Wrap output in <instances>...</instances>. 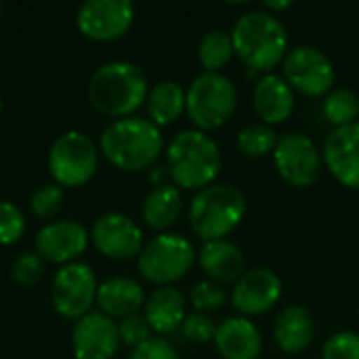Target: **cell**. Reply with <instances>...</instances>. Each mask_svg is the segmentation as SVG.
Listing matches in <instances>:
<instances>
[{
    "label": "cell",
    "instance_id": "6da1fadb",
    "mask_svg": "<svg viewBox=\"0 0 359 359\" xmlns=\"http://www.w3.org/2000/svg\"><path fill=\"white\" fill-rule=\"evenodd\" d=\"M162 149V133L147 118L130 116L114 120L99 137V151L109 164L124 172H139L156 166Z\"/></svg>",
    "mask_w": 359,
    "mask_h": 359
},
{
    "label": "cell",
    "instance_id": "7a4b0ae2",
    "mask_svg": "<svg viewBox=\"0 0 359 359\" xmlns=\"http://www.w3.org/2000/svg\"><path fill=\"white\" fill-rule=\"evenodd\" d=\"M149 95L147 76L133 61H109L101 65L88 82L90 105L107 118H130Z\"/></svg>",
    "mask_w": 359,
    "mask_h": 359
},
{
    "label": "cell",
    "instance_id": "3957f363",
    "mask_svg": "<svg viewBox=\"0 0 359 359\" xmlns=\"http://www.w3.org/2000/svg\"><path fill=\"white\" fill-rule=\"evenodd\" d=\"M231 40L240 61L255 72L271 74L290 50L284 23L263 8L244 13L231 29Z\"/></svg>",
    "mask_w": 359,
    "mask_h": 359
},
{
    "label": "cell",
    "instance_id": "277c9868",
    "mask_svg": "<svg viewBox=\"0 0 359 359\" xmlns=\"http://www.w3.org/2000/svg\"><path fill=\"white\" fill-rule=\"evenodd\" d=\"M221 166V149L208 133L181 130L166 147V170L175 187L200 191L215 183Z\"/></svg>",
    "mask_w": 359,
    "mask_h": 359
},
{
    "label": "cell",
    "instance_id": "5b68a950",
    "mask_svg": "<svg viewBox=\"0 0 359 359\" xmlns=\"http://www.w3.org/2000/svg\"><path fill=\"white\" fill-rule=\"evenodd\" d=\"M246 196L229 183H212L200 189L189 204V227L204 240H225L246 217Z\"/></svg>",
    "mask_w": 359,
    "mask_h": 359
},
{
    "label": "cell",
    "instance_id": "8992f818",
    "mask_svg": "<svg viewBox=\"0 0 359 359\" xmlns=\"http://www.w3.org/2000/svg\"><path fill=\"white\" fill-rule=\"evenodd\" d=\"M238 109L236 84L215 72H202L185 90V111L196 130L210 133L225 126Z\"/></svg>",
    "mask_w": 359,
    "mask_h": 359
},
{
    "label": "cell",
    "instance_id": "52a82bcc",
    "mask_svg": "<svg viewBox=\"0 0 359 359\" xmlns=\"http://www.w3.org/2000/svg\"><path fill=\"white\" fill-rule=\"evenodd\" d=\"M99 168V149L95 141L80 133L67 130L55 139L48 151V172L63 189L86 185Z\"/></svg>",
    "mask_w": 359,
    "mask_h": 359
},
{
    "label": "cell",
    "instance_id": "ba28073f",
    "mask_svg": "<svg viewBox=\"0 0 359 359\" xmlns=\"http://www.w3.org/2000/svg\"><path fill=\"white\" fill-rule=\"evenodd\" d=\"M137 261L141 276L162 288L187 276L196 261V250L187 238L166 231L145 242Z\"/></svg>",
    "mask_w": 359,
    "mask_h": 359
},
{
    "label": "cell",
    "instance_id": "9c48e42d",
    "mask_svg": "<svg viewBox=\"0 0 359 359\" xmlns=\"http://www.w3.org/2000/svg\"><path fill=\"white\" fill-rule=\"evenodd\" d=\"M99 282L90 265L69 263L57 269L50 284V303L53 309L63 320H82L90 313L97 303Z\"/></svg>",
    "mask_w": 359,
    "mask_h": 359
},
{
    "label": "cell",
    "instance_id": "30bf717a",
    "mask_svg": "<svg viewBox=\"0 0 359 359\" xmlns=\"http://www.w3.org/2000/svg\"><path fill=\"white\" fill-rule=\"evenodd\" d=\"M282 72L290 88L305 97H326L337 82L332 61L318 46L309 44L290 48L282 61Z\"/></svg>",
    "mask_w": 359,
    "mask_h": 359
},
{
    "label": "cell",
    "instance_id": "8fae6325",
    "mask_svg": "<svg viewBox=\"0 0 359 359\" xmlns=\"http://www.w3.org/2000/svg\"><path fill=\"white\" fill-rule=\"evenodd\" d=\"M273 164L278 175L292 187H311L320 181L324 158L318 145L303 133H286L278 139L273 149Z\"/></svg>",
    "mask_w": 359,
    "mask_h": 359
},
{
    "label": "cell",
    "instance_id": "7c38bea8",
    "mask_svg": "<svg viewBox=\"0 0 359 359\" xmlns=\"http://www.w3.org/2000/svg\"><path fill=\"white\" fill-rule=\"evenodd\" d=\"M135 21V6L128 0H86L78 6L76 25L95 42H114L128 34Z\"/></svg>",
    "mask_w": 359,
    "mask_h": 359
},
{
    "label": "cell",
    "instance_id": "4fadbf2b",
    "mask_svg": "<svg viewBox=\"0 0 359 359\" xmlns=\"http://www.w3.org/2000/svg\"><path fill=\"white\" fill-rule=\"evenodd\" d=\"M90 242L103 257L111 261L139 259L145 246L141 227L122 212L101 215L90 229Z\"/></svg>",
    "mask_w": 359,
    "mask_h": 359
},
{
    "label": "cell",
    "instance_id": "5bb4252c",
    "mask_svg": "<svg viewBox=\"0 0 359 359\" xmlns=\"http://www.w3.org/2000/svg\"><path fill=\"white\" fill-rule=\"evenodd\" d=\"M282 299V280L267 267L246 269L233 284L231 305L242 318H257L273 309Z\"/></svg>",
    "mask_w": 359,
    "mask_h": 359
},
{
    "label": "cell",
    "instance_id": "9a60e30c",
    "mask_svg": "<svg viewBox=\"0 0 359 359\" xmlns=\"http://www.w3.org/2000/svg\"><path fill=\"white\" fill-rule=\"evenodd\" d=\"M36 252L55 265H69L76 263L78 257H82L90 244V233L86 227L72 219H59L48 221L38 233H36Z\"/></svg>",
    "mask_w": 359,
    "mask_h": 359
},
{
    "label": "cell",
    "instance_id": "2e32d148",
    "mask_svg": "<svg viewBox=\"0 0 359 359\" xmlns=\"http://www.w3.org/2000/svg\"><path fill=\"white\" fill-rule=\"evenodd\" d=\"M118 347V324L105 313L90 311L74 324L72 351L76 359H114Z\"/></svg>",
    "mask_w": 359,
    "mask_h": 359
},
{
    "label": "cell",
    "instance_id": "e0dca14e",
    "mask_svg": "<svg viewBox=\"0 0 359 359\" xmlns=\"http://www.w3.org/2000/svg\"><path fill=\"white\" fill-rule=\"evenodd\" d=\"M322 158L341 185L359 191V122L334 128L324 141Z\"/></svg>",
    "mask_w": 359,
    "mask_h": 359
},
{
    "label": "cell",
    "instance_id": "ac0fdd59",
    "mask_svg": "<svg viewBox=\"0 0 359 359\" xmlns=\"http://www.w3.org/2000/svg\"><path fill=\"white\" fill-rule=\"evenodd\" d=\"M252 107L257 116L263 120V124H282L294 111V90L282 76L265 74L255 82Z\"/></svg>",
    "mask_w": 359,
    "mask_h": 359
},
{
    "label": "cell",
    "instance_id": "d6986e66",
    "mask_svg": "<svg viewBox=\"0 0 359 359\" xmlns=\"http://www.w3.org/2000/svg\"><path fill=\"white\" fill-rule=\"evenodd\" d=\"M215 347L223 359H257L263 349V337L252 320L233 316L217 326Z\"/></svg>",
    "mask_w": 359,
    "mask_h": 359
},
{
    "label": "cell",
    "instance_id": "ffe728a7",
    "mask_svg": "<svg viewBox=\"0 0 359 359\" xmlns=\"http://www.w3.org/2000/svg\"><path fill=\"white\" fill-rule=\"evenodd\" d=\"M202 271L208 276V280L225 286L236 284L246 273V259L242 250L229 242V240H215L204 242L198 255Z\"/></svg>",
    "mask_w": 359,
    "mask_h": 359
},
{
    "label": "cell",
    "instance_id": "44dd1931",
    "mask_svg": "<svg viewBox=\"0 0 359 359\" xmlns=\"http://www.w3.org/2000/svg\"><path fill=\"white\" fill-rule=\"evenodd\" d=\"M97 305L111 320L137 316L145 307V290L133 278H109L99 284Z\"/></svg>",
    "mask_w": 359,
    "mask_h": 359
},
{
    "label": "cell",
    "instance_id": "7402d4cb",
    "mask_svg": "<svg viewBox=\"0 0 359 359\" xmlns=\"http://www.w3.org/2000/svg\"><path fill=\"white\" fill-rule=\"evenodd\" d=\"M316 337V322L307 307L288 305L284 307L273 324V339L278 347L288 355L303 353Z\"/></svg>",
    "mask_w": 359,
    "mask_h": 359
},
{
    "label": "cell",
    "instance_id": "603a6c76",
    "mask_svg": "<svg viewBox=\"0 0 359 359\" xmlns=\"http://www.w3.org/2000/svg\"><path fill=\"white\" fill-rule=\"evenodd\" d=\"M145 320L151 332L162 339L177 332L187 318V303L175 286L156 288L145 301Z\"/></svg>",
    "mask_w": 359,
    "mask_h": 359
},
{
    "label": "cell",
    "instance_id": "cb8c5ba5",
    "mask_svg": "<svg viewBox=\"0 0 359 359\" xmlns=\"http://www.w3.org/2000/svg\"><path fill=\"white\" fill-rule=\"evenodd\" d=\"M181 210H183V198L179 187L164 183L154 187L145 196L141 206V217L149 229L166 233V229H170L177 223Z\"/></svg>",
    "mask_w": 359,
    "mask_h": 359
},
{
    "label": "cell",
    "instance_id": "d4e9b609",
    "mask_svg": "<svg viewBox=\"0 0 359 359\" xmlns=\"http://www.w3.org/2000/svg\"><path fill=\"white\" fill-rule=\"evenodd\" d=\"M145 107L147 120H151L158 128L168 126L177 122L185 111V90L175 80H162L149 88Z\"/></svg>",
    "mask_w": 359,
    "mask_h": 359
},
{
    "label": "cell",
    "instance_id": "484cf974",
    "mask_svg": "<svg viewBox=\"0 0 359 359\" xmlns=\"http://www.w3.org/2000/svg\"><path fill=\"white\" fill-rule=\"evenodd\" d=\"M233 55L236 50L231 34L223 29H208L198 42V61L204 67V72L221 74V67H225Z\"/></svg>",
    "mask_w": 359,
    "mask_h": 359
},
{
    "label": "cell",
    "instance_id": "4316f807",
    "mask_svg": "<svg viewBox=\"0 0 359 359\" xmlns=\"http://www.w3.org/2000/svg\"><path fill=\"white\" fill-rule=\"evenodd\" d=\"M322 114L334 128L355 124L359 118V97L349 88H332L324 97Z\"/></svg>",
    "mask_w": 359,
    "mask_h": 359
},
{
    "label": "cell",
    "instance_id": "83f0119b",
    "mask_svg": "<svg viewBox=\"0 0 359 359\" xmlns=\"http://www.w3.org/2000/svg\"><path fill=\"white\" fill-rule=\"evenodd\" d=\"M278 139L280 137L276 135V130L261 122V124H248L246 128H242L238 133L236 145L248 158H265L273 154Z\"/></svg>",
    "mask_w": 359,
    "mask_h": 359
},
{
    "label": "cell",
    "instance_id": "f1b7e54d",
    "mask_svg": "<svg viewBox=\"0 0 359 359\" xmlns=\"http://www.w3.org/2000/svg\"><path fill=\"white\" fill-rule=\"evenodd\" d=\"M63 200H65L63 187H59L57 183L42 185V187H38V189L29 196V210H32V215H34L36 219L48 221V219H55V217L61 212Z\"/></svg>",
    "mask_w": 359,
    "mask_h": 359
},
{
    "label": "cell",
    "instance_id": "f546056e",
    "mask_svg": "<svg viewBox=\"0 0 359 359\" xmlns=\"http://www.w3.org/2000/svg\"><path fill=\"white\" fill-rule=\"evenodd\" d=\"M189 301L198 313H210V311H217L225 305L227 292L221 284H217L212 280H202L191 288Z\"/></svg>",
    "mask_w": 359,
    "mask_h": 359
},
{
    "label": "cell",
    "instance_id": "4dcf8cb0",
    "mask_svg": "<svg viewBox=\"0 0 359 359\" xmlns=\"http://www.w3.org/2000/svg\"><path fill=\"white\" fill-rule=\"evenodd\" d=\"M25 233L23 212L8 200H0V246L17 244Z\"/></svg>",
    "mask_w": 359,
    "mask_h": 359
},
{
    "label": "cell",
    "instance_id": "1f68e13d",
    "mask_svg": "<svg viewBox=\"0 0 359 359\" xmlns=\"http://www.w3.org/2000/svg\"><path fill=\"white\" fill-rule=\"evenodd\" d=\"M44 265L46 261L38 255V252H21L15 261H13V280L23 286L29 288L34 284H38L44 276Z\"/></svg>",
    "mask_w": 359,
    "mask_h": 359
},
{
    "label": "cell",
    "instance_id": "d6a6232c",
    "mask_svg": "<svg viewBox=\"0 0 359 359\" xmlns=\"http://www.w3.org/2000/svg\"><path fill=\"white\" fill-rule=\"evenodd\" d=\"M322 359H359V332L343 330L332 334L322 347Z\"/></svg>",
    "mask_w": 359,
    "mask_h": 359
},
{
    "label": "cell",
    "instance_id": "836d02e7",
    "mask_svg": "<svg viewBox=\"0 0 359 359\" xmlns=\"http://www.w3.org/2000/svg\"><path fill=\"white\" fill-rule=\"evenodd\" d=\"M181 332L183 337L189 341V343H196V345H204V343H210L215 341V334H217V324L208 318V313H189L181 326Z\"/></svg>",
    "mask_w": 359,
    "mask_h": 359
},
{
    "label": "cell",
    "instance_id": "e575fe53",
    "mask_svg": "<svg viewBox=\"0 0 359 359\" xmlns=\"http://www.w3.org/2000/svg\"><path fill=\"white\" fill-rule=\"evenodd\" d=\"M151 328L145 320V316H130V318H124L118 322V337H120V343H124L126 347H141L143 343H147L151 337Z\"/></svg>",
    "mask_w": 359,
    "mask_h": 359
},
{
    "label": "cell",
    "instance_id": "d590c367",
    "mask_svg": "<svg viewBox=\"0 0 359 359\" xmlns=\"http://www.w3.org/2000/svg\"><path fill=\"white\" fill-rule=\"evenodd\" d=\"M128 359H181L179 351L162 337H151L141 347L133 349Z\"/></svg>",
    "mask_w": 359,
    "mask_h": 359
},
{
    "label": "cell",
    "instance_id": "8d00e7d4",
    "mask_svg": "<svg viewBox=\"0 0 359 359\" xmlns=\"http://www.w3.org/2000/svg\"><path fill=\"white\" fill-rule=\"evenodd\" d=\"M292 6V2L290 0H286V2H265L263 4V11H267V13H271V15H278L280 11H286V8H290Z\"/></svg>",
    "mask_w": 359,
    "mask_h": 359
},
{
    "label": "cell",
    "instance_id": "74e56055",
    "mask_svg": "<svg viewBox=\"0 0 359 359\" xmlns=\"http://www.w3.org/2000/svg\"><path fill=\"white\" fill-rule=\"evenodd\" d=\"M0 114H2V97H0Z\"/></svg>",
    "mask_w": 359,
    "mask_h": 359
}]
</instances>
